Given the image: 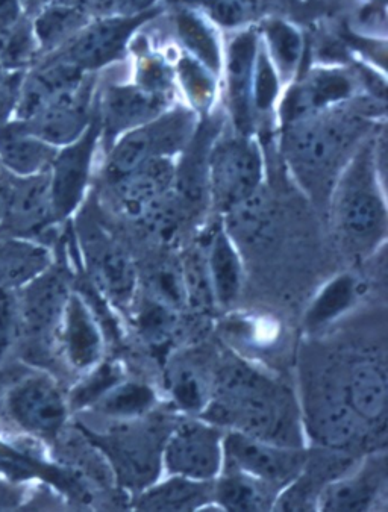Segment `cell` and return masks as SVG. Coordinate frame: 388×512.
<instances>
[{
    "instance_id": "obj_27",
    "label": "cell",
    "mask_w": 388,
    "mask_h": 512,
    "mask_svg": "<svg viewBox=\"0 0 388 512\" xmlns=\"http://www.w3.org/2000/svg\"><path fill=\"white\" fill-rule=\"evenodd\" d=\"M210 131L199 129L190 144L185 147L181 166L175 167V188L181 203L198 207L208 196V155H210Z\"/></svg>"
},
{
    "instance_id": "obj_44",
    "label": "cell",
    "mask_w": 388,
    "mask_h": 512,
    "mask_svg": "<svg viewBox=\"0 0 388 512\" xmlns=\"http://www.w3.org/2000/svg\"><path fill=\"white\" fill-rule=\"evenodd\" d=\"M25 500V490L13 482L0 479V511H13Z\"/></svg>"
},
{
    "instance_id": "obj_22",
    "label": "cell",
    "mask_w": 388,
    "mask_h": 512,
    "mask_svg": "<svg viewBox=\"0 0 388 512\" xmlns=\"http://www.w3.org/2000/svg\"><path fill=\"white\" fill-rule=\"evenodd\" d=\"M211 482L193 481L182 476H170L167 481L144 488L135 502L137 511H194L205 508L213 500Z\"/></svg>"
},
{
    "instance_id": "obj_21",
    "label": "cell",
    "mask_w": 388,
    "mask_h": 512,
    "mask_svg": "<svg viewBox=\"0 0 388 512\" xmlns=\"http://www.w3.org/2000/svg\"><path fill=\"white\" fill-rule=\"evenodd\" d=\"M345 397L360 422L378 423L387 411V373L381 364L361 360L351 367Z\"/></svg>"
},
{
    "instance_id": "obj_6",
    "label": "cell",
    "mask_w": 388,
    "mask_h": 512,
    "mask_svg": "<svg viewBox=\"0 0 388 512\" xmlns=\"http://www.w3.org/2000/svg\"><path fill=\"white\" fill-rule=\"evenodd\" d=\"M307 461L302 447L270 443L238 431L223 435L222 470L243 473L278 491L304 472Z\"/></svg>"
},
{
    "instance_id": "obj_5",
    "label": "cell",
    "mask_w": 388,
    "mask_h": 512,
    "mask_svg": "<svg viewBox=\"0 0 388 512\" xmlns=\"http://www.w3.org/2000/svg\"><path fill=\"white\" fill-rule=\"evenodd\" d=\"M260 150L243 137L225 138L208 155V196L216 210L228 213L261 188Z\"/></svg>"
},
{
    "instance_id": "obj_13",
    "label": "cell",
    "mask_w": 388,
    "mask_h": 512,
    "mask_svg": "<svg viewBox=\"0 0 388 512\" xmlns=\"http://www.w3.org/2000/svg\"><path fill=\"white\" fill-rule=\"evenodd\" d=\"M91 93L93 81L84 78L81 84L51 100L37 116L22 123L32 135L47 144L67 146L90 126Z\"/></svg>"
},
{
    "instance_id": "obj_37",
    "label": "cell",
    "mask_w": 388,
    "mask_h": 512,
    "mask_svg": "<svg viewBox=\"0 0 388 512\" xmlns=\"http://www.w3.org/2000/svg\"><path fill=\"white\" fill-rule=\"evenodd\" d=\"M169 391L173 403L181 411L188 414H199L201 416L211 399L210 391H208L204 379L194 370L187 369V367L173 372L172 378H170Z\"/></svg>"
},
{
    "instance_id": "obj_24",
    "label": "cell",
    "mask_w": 388,
    "mask_h": 512,
    "mask_svg": "<svg viewBox=\"0 0 388 512\" xmlns=\"http://www.w3.org/2000/svg\"><path fill=\"white\" fill-rule=\"evenodd\" d=\"M258 38L252 31L238 34L229 46L228 76L232 110L240 131L249 125V99H251L252 76L257 60Z\"/></svg>"
},
{
    "instance_id": "obj_4",
    "label": "cell",
    "mask_w": 388,
    "mask_h": 512,
    "mask_svg": "<svg viewBox=\"0 0 388 512\" xmlns=\"http://www.w3.org/2000/svg\"><path fill=\"white\" fill-rule=\"evenodd\" d=\"M196 134V117L191 111L161 113L151 122L126 132L111 150L108 175L113 181L128 175L155 158H170L182 152Z\"/></svg>"
},
{
    "instance_id": "obj_30",
    "label": "cell",
    "mask_w": 388,
    "mask_h": 512,
    "mask_svg": "<svg viewBox=\"0 0 388 512\" xmlns=\"http://www.w3.org/2000/svg\"><path fill=\"white\" fill-rule=\"evenodd\" d=\"M357 296L358 285L354 276H337L320 291L319 296L311 303L307 314H305V326L313 331L323 328L332 320L346 313Z\"/></svg>"
},
{
    "instance_id": "obj_29",
    "label": "cell",
    "mask_w": 388,
    "mask_h": 512,
    "mask_svg": "<svg viewBox=\"0 0 388 512\" xmlns=\"http://www.w3.org/2000/svg\"><path fill=\"white\" fill-rule=\"evenodd\" d=\"M155 403H157V394L148 384L125 379L113 390L108 391L94 406L105 416L132 422L149 413Z\"/></svg>"
},
{
    "instance_id": "obj_26",
    "label": "cell",
    "mask_w": 388,
    "mask_h": 512,
    "mask_svg": "<svg viewBox=\"0 0 388 512\" xmlns=\"http://www.w3.org/2000/svg\"><path fill=\"white\" fill-rule=\"evenodd\" d=\"M207 266L214 300L222 306L232 305L240 296L243 270L240 256L225 229H219L211 240Z\"/></svg>"
},
{
    "instance_id": "obj_38",
    "label": "cell",
    "mask_w": 388,
    "mask_h": 512,
    "mask_svg": "<svg viewBox=\"0 0 388 512\" xmlns=\"http://www.w3.org/2000/svg\"><path fill=\"white\" fill-rule=\"evenodd\" d=\"M181 269L188 303L196 306H211L216 303L208 273L207 256L204 253L199 250L188 253Z\"/></svg>"
},
{
    "instance_id": "obj_23",
    "label": "cell",
    "mask_w": 388,
    "mask_h": 512,
    "mask_svg": "<svg viewBox=\"0 0 388 512\" xmlns=\"http://www.w3.org/2000/svg\"><path fill=\"white\" fill-rule=\"evenodd\" d=\"M351 93V79L343 73L334 70L314 73L302 87L291 94L285 107V117L290 123L307 119L329 105L348 99Z\"/></svg>"
},
{
    "instance_id": "obj_28",
    "label": "cell",
    "mask_w": 388,
    "mask_h": 512,
    "mask_svg": "<svg viewBox=\"0 0 388 512\" xmlns=\"http://www.w3.org/2000/svg\"><path fill=\"white\" fill-rule=\"evenodd\" d=\"M87 23V10L63 5H43L31 28L37 46L52 52L64 46Z\"/></svg>"
},
{
    "instance_id": "obj_1",
    "label": "cell",
    "mask_w": 388,
    "mask_h": 512,
    "mask_svg": "<svg viewBox=\"0 0 388 512\" xmlns=\"http://www.w3.org/2000/svg\"><path fill=\"white\" fill-rule=\"evenodd\" d=\"M201 417L219 428L301 447L298 420L287 391L245 364L223 369Z\"/></svg>"
},
{
    "instance_id": "obj_3",
    "label": "cell",
    "mask_w": 388,
    "mask_h": 512,
    "mask_svg": "<svg viewBox=\"0 0 388 512\" xmlns=\"http://www.w3.org/2000/svg\"><path fill=\"white\" fill-rule=\"evenodd\" d=\"M290 125L285 152L291 169L308 191L326 193L363 137L366 122L357 114L317 113Z\"/></svg>"
},
{
    "instance_id": "obj_42",
    "label": "cell",
    "mask_w": 388,
    "mask_h": 512,
    "mask_svg": "<svg viewBox=\"0 0 388 512\" xmlns=\"http://www.w3.org/2000/svg\"><path fill=\"white\" fill-rule=\"evenodd\" d=\"M20 320L19 297L8 288H0V360L10 352L16 341Z\"/></svg>"
},
{
    "instance_id": "obj_10",
    "label": "cell",
    "mask_w": 388,
    "mask_h": 512,
    "mask_svg": "<svg viewBox=\"0 0 388 512\" xmlns=\"http://www.w3.org/2000/svg\"><path fill=\"white\" fill-rule=\"evenodd\" d=\"M7 411L13 422L28 434L54 438L66 423L69 403L49 376L34 375L11 388Z\"/></svg>"
},
{
    "instance_id": "obj_39",
    "label": "cell",
    "mask_w": 388,
    "mask_h": 512,
    "mask_svg": "<svg viewBox=\"0 0 388 512\" xmlns=\"http://www.w3.org/2000/svg\"><path fill=\"white\" fill-rule=\"evenodd\" d=\"M210 70L194 58L184 57L179 63V78L193 104L205 108L214 96V79Z\"/></svg>"
},
{
    "instance_id": "obj_20",
    "label": "cell",
    "mask_w": 388,
    "mask_h": 512,
    "mask_svg": "<svg viewBox=\"0 0 388 512\" xmlns=\"http://www.w3.org/2000/svg\"><path fill=\"white\" fill-rule=\"evenodd\" d=\"M57 149L32 135L22 122L0 126V161L17 178L49 172Z\"/></svg>"
},
{
    "instance_id": "obj_25",
    "label": "cell",
    "mask_w": 388,
    "mask_h": 512,
    "mask_svg": "<svg viewBox=\"0 0 388 512\" xmlns=\"http://www.w3.org/2000/svg\"><path fill=\"white\" fill-rule=\"evenodd\" d=\"M214 479L213 500L219 508L231 512L270 511L278 490L234 470H222Z\"/></svg>"
},
{
    "instance_id": "obj_43",
    "label": "cell",
    "mask_w": 388,
    "mask_h": 512,
    "mask_svg": "<svg viewBox=\"0 0 388 512\" xmlns=\"http://www.w3.org/2000/svg\"><path fill=\"white\" fill-rule=\"evenodd\" d=\"M138 87L144 90L152 91V93L166 94L167 87L170 84V75L167 67L160 60L148 58L141 64L140 72H138Z\"/></svg>"
},
{
    "instance_id": "obj_9",
    "label": "cell",
    "mask_w": 388,
    "mask_h": 512,
    "mask_svg": "<svg viewBox=\"0 0 388 512\" xmlns=\"http://www.w3.org/2000/svg\"><path fill=\"white\" fill-rule=\"evenodd\" d=\"M155 14L157 10L134 16L99 17L96 22H88L78 34L57 49L55 57L84 73L101 69L122 55L131 35Z\"/></svg>"
},
{
    "instance_id": "obj_36",
    "label": "cell",
    "mask_w": 388,
    "mask_h": 512,
    "mask_svg": "<svg viewBox=\"0 0 388 512\" xmlns=\"http://www.w3.org/2000/svg\"><path fill=\"white\" fill-rule=\"evenodd\" d=\"M146 287V296L169 306L172 310L181 311L188 303L181 266L172 263L157 264L149 270Z\"/></svg>"
},
{
    "instance_id": "obj_33",
    "label": "cell",
    "mask_w": 388,
    "mask_h": 512,
    "mask_svg": "<svg viewBox=\"0 0 388 512\" xmlns=\"http://www.w3.org/2000/svg\"><path fill=\"white\" fill-rule=\"evenodd\" d=\"M81 382L70 393L69 409H84L96 405L108 391L125 381L123 367L117 361H99L87 370Z\"/></svg>"
},
{
    "instance_id": "obj_34",
    "label": "cell",
    "mask_w": 388,
    "mask_h": 512,
    "mask_svg": "<svg viewBox=\"0 0 388 512\" xmlns=\"http://www.w3.org/2000/svg\"><path fill=\"white\" fill-rule=\"evenodd\" d=\"M225 214L228 220L226 234L235 240L254 243L269 226V205L261 193V188Z\"/></svg>"
},
{
    "instance_id": "obj_18",
    "label": "cell",
    "mask_w": 388,
    "mask_h": 512,
    "mask_svg": "<svg viewBox=\"0 0 388 512\" xmlns=\"http://www.w3.org/2000/svg\"><path fill=\"white\" fill-rule=\"evenodd\" d=\"M385 482V463L373 459L360 472L328 482L319 494V508L331 512H358L372 508Z\"/></svg>"
},
{
    "instance_id": "obj_17",
    "label": "cell",
    "mask_w": 388,
    "mask_h": 512,
    "mask_svg": "<svg viewBox=\"0 0 388 512\" xmlns=\"http://www.w3.org/2000/svg\"><path fill=\"white\" fill-rule=\"evenodd\" d=\"M166 107V94L152 93L134 85H116L104 94L99 125L108 138H114L151 122L164 113Z\"/></svg>"
},
{
    "instance_id": "obj_32",
    "label": "cell",
    "mask_w": 388,
    "mask_h": 512,
    "mask_svg": "<svg viewBox=\"0 0 388 512\" xmlns=\"http://www.w3.org/2000/svg\"><path fill=\"white\" fill-rule=\"evenodd\" d=\"M134 325L141 340L154 349L167 346L178 325V311L146 296L134 314Z\"/></svg>"
},
{
    "instance_id": "obj_7",
    "label": "cell",
    "mask_w": 388,
    "mask_h": 512,
    "mask_svg": "<svg viewBox=\"0 0 388 512\" xmlns=\"http://www.w3.org/2000/svg\"><path fill=\"white\" fill-rule=\"evenodd\" d=\"M132 422L126 420L120 428L93 438L110 459L120 482L134 490H144L160 476L167 437L158 438L160 434L154 429Z\"/></svg>"
},
{
    "instance_id": "obj_16",
    "label": "cell",
    "mask_w": 388,
    "mask_h": 512,
    "mask_svg": "<svg viewBox=\"0 0 388 512\" xmlns=\"http://www.w3.org/2000/svg\"><path fill=\"white\" fill-rule=\"evenodd\" d=\"M114 182L123 213L140 220L172 193L175 164L170 158H155Z\"/></svg>"
},
{
    "instance_id": "obj_2",
    "label": "cell",
    "mask_w": 388,
    "mask_h": 512,
    "mask_svg": "<svg viewBox=\"0 0 388 512\" xmlns=\"http://www.w3.org/2000/svg\"><path fill=\"white\" fill-rule=\"evenodd\" d=\"M338 240L352 255L375 252L387 234V208L378 181V157L370 143L355 147L332 193Z\"/></svg>"
},
{
    "instance_id": "obj_8",
    "label": "cell",
    "mask_w": 388,
    "mask_h": 512,
    "mask_svg": "<svg viewBox=\"0 0 388 512\" xmlns=\"http://www.w3.org/2000/svg\"><path fill=\"white\" fill-rule=\"evenodd\" d=\"M163 466L170 476L211 482L223 467V434L205 420L181 423L164 441Z\"/></svg>"
},
{
    "instance_id": "obj_15",
    "label": "cell",
    "mask_w": 388,
    "mask_h": 512,
    "mask_svg": "<svg viewBox=\"0 0 388 512\" xmlns=\"http://www.w3.org/2000/svg\"><path fill=\"white\" fill-rule=\"evenodd\" d=\"M70 294L63 273L44 269L29 279L22 296H17L22 325L32 334L57 332Z\"/></svg>"
},
{
    "instance_id": "obj_19",
    "label": "cell",
    "mask_w": 388,
    "mask_h": 512,
    "mask_svg": "<svg viewBox=\"0 0 388 512\" xmlns=\"http://www.w3.org/2000/svg\"><path fill=\"white\" fill-rule=\"evenodd\" d=\"M307 420L319 443L329 449H343L357 437L358 422L345 397L322 391L307 402Z\"/></svg>"
},
{
    "instance_id": "obj_31",
    "label": "cell",
    "mask_w": 388,
    "mask_h": 512,
    "mask_svg": "<svg viewBox=\"0 0 388 512\" xmlns=\"http://www.w3.org/2000/svg\"><path fill=\"white\" fill-rule=\"evenodd\" d=\"M176 31L185 49L194 60L204 64L210 72L220 67V47L216 34L207 22L193 11L182 10L176 14Z\"/></svg>"
},
{
    "instance_id": "obj_40",
    "label": "cell",
    "mask_w": 388,
    "mask_h": 512,
    "mask_svg": "<svg viewBox=\"0 0 388 512\" xmlns=\"http://www.w3.org/2000/svg\"><path fill=\"white\" fill-rule=\"evenodd\" d=\"M278 94V75L272 60L267 54L266 46L258 44L257 60H255L254 76H252L251 96L258 110H269Z\"/></svg>"
},
{
    "instance_id": "obj_14",
    "label": "cell",
    "mask_w": 388,
    "mask_h": 512,
    "mask_svg": "<svg viewBox=\"0 0 388 512\" xmlns=\"http://www.w3.org/2000/svg\"><path fill=\"white\" fill-rule=\"evenodd\" d=\"M61 350L76 372H87L102 360L104 338L88 303L79 294H70L58 326Z\"/></svg>"
},
{
    "instance_id": "obj_41",
    "label": "cell",
    "mask_w": 388,
    "mask_h": 512,
    "mask_svg": "<svg viewBox=\"0 0 388 512\" xmlns=\"http://www.w3.org/2000/svg\"><path fill=\"white\" fill-rule=\"evenodd\" d=\"M260 0H207L211 19L225 28H238L260 13Z\"/></svg>"
},
{
    "instance_id": "obj_12",
    "label": "cell",
    "mask_w": 388,
    "mask_h": 512,
    "mask_svg": "<svg viewBox=\"0 0 388 512\" xmlns=\"http://www.w3.org/2000/svg\"><path fill=\"white\" fill-rule=\"evenodd\" d=\"M99 131V123L91 122L78 140L67 144L55 155L49 169V191L54 220L67 219L81 203L87 188Z\"/></svg>"
},
{
    "instance_id": "obj_11",
    "label": "cell",
    "mask_w": 388,
    "mask_h": 512,
    "mask_svg": "<svg viewBox=\"0 0 388 512\" xmlns=\"http://www.w3.org/2000/svg\"><path fill=\"white\" fill-rule=\"evenodd\" d=\"M85 263L96 287L116 305H131L137 288V272L129 256L114 243L104 229L87 223L81 229Z\"/></svg>"
},
{
    "instance_id": "obj_35",
    "label": "cell",
    "mask_w": 388,
    "mask_h": 512,
    "mask_svg": "<svg viewBox=\"0 0 388 512\" xmlns=\"http://www.w3.org/2000/svg\"><path fill=\"white\" fill-rule=\"evenodd\" d=\"M267 52H270L279 72L288 78L295 72L302 55L301 34L282 20H273L266 25Z\"/></svg>"
}]
</instances>
